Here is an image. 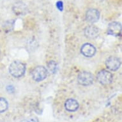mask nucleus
<instances>
[{
  "label": "nucleus",
  "mask_w": 122,
  "mask_h": 122,
  "mask_svg": "<svg viewBox=\"0 0 122 122\" xmlns=\"http://www.w3.org/2000/svg\"><path fill=\"white\" fill-rule=\"evenodd\" d=\"M77 81L82 86H90L93 82V77L90 72L83 71L79 74Z\"/></svg>",
  "instance_id": "nucleus-4"
},
{
  "label": "nucleus",
  "mask_w": 122,
  "mask_h": 122,
  "mask_svg": "<svg viewBox=\"0 0 122 122\" xmlns=\"http://www.w3.org/2000/svg\"><path fill=\"white\" fill-rule=\"evenodd\" d=\"M21 122H36L33 119H27V120H23Z\"/></svg>",
  "instance_id": "nucleus-15"
},
{
  "label": "nucleus",
  "mask_w": 122,
  "mask_h": 122,
  "mask_svg": "<svg viewBox=\"0 0 122 122\" xmlns=\"http://www.w3.org/2000/svg\"><path fill=\"white\" fill-rule=\"evenodd\" d=\"M8 104L7 100L3 97H0V112H4L7 110Z\"/></svg>",
  "instance_id": "nucleus-11"
},
{
  "label": "nucleus",
  "mask_w": 122,
  "mask_h": 122,
  "mask_svg": "<svg viewBox=\"0 0 122 122\" xmlns=\"http://www.w3.org/2000/svg\"><path fill=\"white\" fill-rule=\"evenodd\" d=\"M0 54H1V51H0Z\"/></svg>",
  "instance_id": "nucleus-16"
},
{
  "label": "nucleus",
  "mask_w": 122,
  "mask_h": 122,
  "mask_svg": "<svg viewBox=\"0 0 122 122\" xmlns=\"http://www.w3.org/2000/svg\"><path fill=\"white\" fill-rule=\"evenodd\" d=\"M120 59L114 56H111L106 60V65L107 68L111 71H116L120 68Z\"/></svg>",
  "instance_id": "nucleus-6"
},
{
  "label": "nucleus",
  "mask_w": 122,
  "mask_h": 122,
  "mask_svg": "<svg viewBox=\"0 0 122 122\" xmlns=\"http://www.w3.org/2000/svg\"><path fill=\"white\" fill-rule=\"evenodd\" d=\"M100 17V13L96 9H90L86 14V20L90 23H94L98 21Z\"/></svg>",
  "instance_id": "nucleus-8"
},
{
  "label": "nucleus",
  "mask_w": 122,
  "mask_h": 122,
  "mask_svg": "<svg viewBox=\"0 0 122 122\" xmlns=\"http://www.w3.org/2000/svg\"><path fill=\"white\" fill-rule=\"evenodd\" d=\"M99 34V30L96 26H89L84 30V35L88 38H95Z\"/></svg>",
  "instance_id": "nucleus-9"
},
{
  "label": "nucleus",
  "mask_w": 122,
  "mask_h": 122,
  "mask_svg": "<svg viewBox=\"0 0 122 122\" xmlns=\"http://www.w3.org/2000/svg\"><path fill=\"white\" fill-rule=\"evenodd\" d=\"M78 102L73 98H69L66 100L65 103V107L68 112H75L79 108Z\"/></svg>",
  "instance_id": "nucleus-10"
},
{
  "label": "nucleus",
  "mask_w": 122,
  "mask_h": 122,
  "mask_svg": "<svg viewBox=\"0 0 122 122\" xmlns=\"http://www.w3.org/2000/svg\"><path fill=\"white\" fill-rule=\"evenodd\" d=\"M10 74L14 77L19 78L22 77L26 71V65L23 63L15 61L12 62L9 67Z\"/></svg>",
  "instance_id": "nucleus-1"
},
{
  "label": "nucleus",
  "mask_w": 122,
  "mask_h": 122,
  "mask_svg": "<svg viewBox=\"0 0 122 122\" xmlns=\"http://www.w3.org/2000/svg\"><path fill=\"white\" fill-rule=\"evenodd\" d=\"M56 7L60 11H62L63 10V3L61 1H59L56 3Z\"/></svg>",
  "instance_id": "nucleus-13"
},
{
  "label": "nucleus",
  "mask_w": 122,
  "mask_h": 122,
  "mask_svg": "<svg viewBox=\"0 0 122 122\" xmlns=\"http://www.w3.org/2000/svg\"><path fill=\"white\" fill-rule=\"evenodd\" d=\"M47 68L51 74H54L57 70V64L54 61H50L47 63Z\"/></svg>",
  "instance_id": "nucleus-12"
},
{
  "label": "nucleus",
  "mask_w": 122,
  "mask_h": 122,
  "mask_svg": "<svg viewBox=\"0 0 122 122\" xmlns=\"http://www.w3.org/2000/svg\"><path fill=\"white\" fill-rule=\"evenodd\" d=\"M33 79L36 82H40L44 80L47 76V70L44 66H38L33 70L32 73Z\"/></svg>",
  "instance_id": "nucleus-2"
},
{
  "label": "nucleus",
  "mask_w": 122,
  "mask_h": 122,
  "mask_svg": "<svg viewBox=\"0 0 122 122\" xmlns=\"http://www.w3.org/2000/svg\"><path fill=\"white\" fill-rule=\"evenodd\" d=\"M107 33L111 35L118 36L121 35L122 33V25L120 23L117 22H111L109 24L107 29Z\"/></svg>",
  "instance_id": "nucleus-5"
},
{
  "label": "nucleus",
  "mask_w": 122,
  "mask_h": 122,
  "mask_svg": "<svg viewBox=\"0 0 122 122\" xmlns=\"http://www.w3.org/2000/svg\"><path fill=\"white\" fill-rule=\"evenodd\" d=\"M97 78L99 83L102 85L106 86L111 83L112 79H113V76H112V74L110 72H109L108 70H102L98 72Z\"/></svg>",
  "instance_id": "nucleus-3"
},
{
  "label": "nucleus",
  "mask_w": 122,
  "mask_h": 122,
  "mask_svg": "<svg viewBox=\"0 0 122 122\" xmlns=\"http://www.w3.org/2000/svg\"><path fill=\"white\" fill-rule=\"evenodd\" d=\"M6 90H7L9 93H14V88L12 86H7V88H6Z\"/></svg>",
  "instance_id": "nucleus-14"
},
{
  "label": "nucleus",
  "mask_w": 122,
  "mask_h": 122,
  "mask_svg": "<svg viewBox=\"0 0 122 122\" xmlns=\"http://www.w3.org/2000/svg\"><path fill=\"white\" fill-rule=\"evenodd\" d=\"M81 51L84 56L91 58L96 53V49L92 44L86 43L84 44L81 49Z\"/></svg>",
  "instance_id": "nucleus-7"
}]
</instances>
